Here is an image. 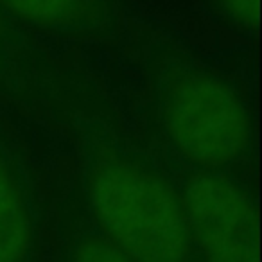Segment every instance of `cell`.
<instances>
[{"instance_id": "cell-1", "label": "cell", "mask_w": 262, "mask_h": 262, "mask_svg": "<svg viewBox=\"0 0 262 262\" xmlns=\"http://www.w3.org/2000/svg\"><path fill=\"white\" fill-rule=\"evenodd\" d=\"M52 108L76 139V182L99 230L133 262H198L182 196L158 151L79 81Z\"/></svg>"}, {"instance_id": "cell-2", "label": "cell", "mask_w": 262, "mask_h": 262, "mask_svg": "<svg viewBox=\"0 0 262 262\" xmlns=\"http://www.w3.org/2000/svg\"><path fill=\"white\" fill-rule=\"evenodd\" d=\"M144 76L155 149L194 171L251 180L253 112L232 74L171 40L149 41Z\"/></svg>"}, {"instance_id": "cell-3", "label": "cell", "mask_w": 262, "mask_h": 262, "mask_svg": "<svg viewBox=\"0 0 262 262\" xmlns=\"http://www.w3.org/2000/svg\"><path fill=\"white\" fill-rule=\"evenodd\" d=\"M162 160L182 196L198 262H258V219L251 180Z\"/></svg>"}, {"instance_id": "cell-4", "label": "cell", "mask_w": 262, "mask_h": 262, "mask_svg": "<svg viewBox=\"0 0 262 262\" xmlns=\"http://www.w3.org/2000/svg\"><path fill=\"white\" fill-rule=\"evenodd\" d=\"M8 20L31 38L117 43L129 31V0H0Z\"/></svg>"}, {"instance_id": "cell-5", "label": "cell", "mask_w": 262, "mask_h": 262, "mask_svg": "<svg viewBox=\"0 0 262 262\" xmlns=\"http://www.w3.org/2000/svg\"><path fill=\"white\" fill-rule=\"evenodd\" d=\"M0 262H40L36 194L18 147L0 124Z\"/></svg>"}, {"instance_id": "cell-6", "label": "cell", "mask_w": 262, "mask_h": 262, "mask_svg": "<svg viewBox=\"0 0 262 262\" xmlns=\"http://www.w3.org/2000/svg\"><path fill=\"white\" fill-rule=\"evenodd\" d=\"M70 81L72 77L58 72L0 9V88L18 90V94L31 92L52 104Z\"/></svg>"}, {"instance_id": "cell-7", "label": "cell", "mask_w": 262, "mask_h": 262, "mask_svg": "<svg viewBox=\"0 0 262 262\" xmlns=\"http://www.w3.org/2000/svg\"><path fill=\"white\" fill-rule=\"evenodd\" d=\"M56 262H133L94 223L77 182L58 201Z\"/></svg>"}, {"instance_id": "cell-8", "label": "cell", "mask_w": 262, "mask_h": 262, "mask_svg": "<svg viewBox=\"0 0 262 262\" xmlns=\"http://www.w3.org/2000/svg\"><path fill=\"white\" fill-rule=\"evenodd\" d=\"M208 15L219 27L250 40L258 26V0H205Z\"/></svg>"}]
</instances>
